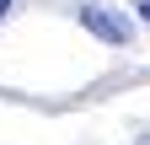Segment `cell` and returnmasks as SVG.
<instances>
[{
    "mask_svg": "<svg viewBox=\"0 0 150 145\" xmlns=\"http://www.w3.org/2000/svg\"><path fill=\"white\" fill-rule=\"evenodd\" d=\"M81 27H86L97 43H129V32H134V22H129L123 11L102 6V0H86V6H81Z\"/></svg>",
    "mask_w": 150,
    "mask_h": 145,
    "instance_id": "obj_1",
    "label": "cell"
},
{
    "mask_svg": "<svg viewBox=\"0 0 150 145\" xmlns=\"http://www.w3.org/2000/svg\"><path fill=\"white\" fill-rule=\"evenodd\" d=\"M134 11H139V22L150 27V0H134Z\"/></svg>",
    "mask_w": 150,
    "mask_h": 145,
    "instance_id": "obj_2",
    "label": "cell"
},
{
    "mask_svg": "<svg viewBox=\"0 0 150 145\" xmlns=\"http://www.w3.org/2000/svg\"><path fill=\"white\" fill-rule=\"evenodd\" d=\"M6 11H11V0H0V16H6Z\"/></svg>",
    "mask_w": 150,
    "mask_h": 145,
    "instance_id": "obj_3",
    "label": "cell"
}]
</instances>
